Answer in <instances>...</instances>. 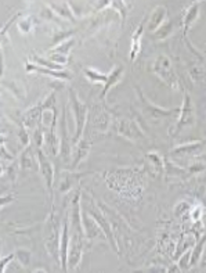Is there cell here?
Segmentation results:
<instances>
[{
    "instance_id": "6da1fadb",
    "label": "cell",
    "mask_w": 206,
    "mask_h": 273,
    "mask_svg": "<svg viewBox=\"0 0 206 273\" xmlns=\"http://www.w3.org/2000/svg\"><path fill=\"white\" fill-rule=\"evenodd\" d=\"M152 68H154L156 77L161 79L162 82L168 85L169 88H172L174 91H177L180 88L177 75H176V72L173 70V65H172L170 60L166 56H159L158 59L155 60Z\"/></svg>"
},
{
    "instance_id": "7a4b0ae2",
    "label": "cell",
    "mask_w": 206,
    "mask_h": 273,
    "mask_svg": "<svg viewBox=\"0 0 206 273\" xmlns=\"http://www.w3.org/2000/svg\"><path fill=\"white\" fill-rule=\"evenodd\" d=\"M69 98H71V107L72 111H73V115H75V121H76V137H75V142H77L80 139V136H82L84 124H86V119H87V108L77 98V96L73 91L69 93Z\"/></svg>"
},
{
    "instance_id": "3957f363",
    "label": "cell",
    "mask_w": 206,
    "mask_h": 273,
    "mask_svg": "<svg viewBox=\"0 0 206 273\" xmlns=\"http://www.w3.org/2000/svg\"><path fill=\"white\" fill-rule=\"evenodd\" d=\"M181 114L177 124H176V133L180 132L184 128L193 126L195 122V108H194V103L191 97L188 96V93H184V101H183V107H181Z\"/></svg>"
},
{
    "instance_id": "277c9868",
    "label": "cell",
    "mask_w": 206,
    "mask_h": 273,
    "mask_svg": "<svg viewBox=\"0 0 206 273\" xmlns=\"http://www.w3.org/2000/svg\"><path fill=\"white\" fill-rule=\"evenodd\" d=\"M168 15V8L165 6H158L152 10L148 20V29L151 32H155L159 26L165 22V18Z\"/></svg>"
},
{
    "instance_id": "5b68a950",
    "label": "cell",
    "mask_w": 206,
    "mask_h": 273,
    "mask_svg": "<svg viewBox=\"0 0 206 273\" xmlns=\"http://www.w3.org/2000/svg\"><path fill=\"white\" fill-rule=\"evenodd\" d=\"M198 17H200V1H195L193 6L188 7L187 11L183 15V26H184V38H186V40H187V33L190 26L193 25Z\"/></svg>"
},
{
    "instance_id": "8992f818",
    "label": "cell",
    "mask_w": 206,
    "mask_h": 273,
    "mask_svg": "<svg viewBox=\"0 0 206 273\" xmlns=\"http://www.w3.org/2000/svg\"><path fill=\"white\" fill-rule=\"evenodd\" d=\"M38 163H39V167H40V171H42V174H43V176H45L47 186H49V187H52L53 175H54V172H53V167H52V164L49 163V160L46 158L45 154H43L40 150L38 151Z\"/></svg>"
},
{
    "instance_id": "52a82bcc",
    "label": "cell",
    "mask_w": 206,
    "mask_h": 273,
    "mask_svg": "<svg viewBox=\"0 0 206 273\" xmlns=\"http://www.w3.org/2000/svg\"><path fill=\"white\" fill-rule=\"evenodd\" d=\"M108 6L114 7L116 11L122 15V20H125L128 8H126V4H125L123 0H98V1H97L96 10L97 11H100V10H103V8H105V7Z\"/></svg>"
},
{
    "instance_id": "ba28073f",
    "label": "cell",
    "mask_w": 206,
    "mask_h": 273,
    "mask_svg": "<svg viewBox=\"0 0 206 273\" xmlns=\"http://www.w3.org/2000/svg\"><path fill=\"white\" fill-rule=\"evenodd\" d=\"M69 237L71 234L68 233V223H64L63 226V233L60 236V254L63 258V268L67 269V258H68V246H69Z\"/></svg>"
},
{
    "instance_id": "9c48e42d",
    "label": "cell",
    "mask_w": 206,
    "mask_h": 273,
    "mask_svg": "<svg viewBox=\"0 0 206 273\" xmlns=\"http://www.w3.org/2000/svg\"><path fill=\"white\" fill-rule=\"evenodd\" d=\"M142 31H144V21L136 29L135 33H133V38H132V49H130V60L132 61H135L137 59V56L140 53V49H141Z\"/></svg>"
},
{
    "instance_id": "30bf717a",
    "label": "cell",
    "mask_w": 206,
    "mask_h": 273,
    "mask_svg": "<svg viewBox=\"0 0 206 273\" xmlns=\"http://www.w3.org/2000/svg\"><path fill=\"white\" fill-rule=\"evenodd\" d=\"M26 70H28V71L42 72V74H45V75H50V77H53V78L63 79V81H67V79L71 78V75H69V74H67V72L58 71V70H47V68H45V67H40V65L28 64L26 65Z\"/></svg>"
},
{
    "instance_id": "8fae6325",
    "label": "cell",
    "mask_w": 206,
    "mask_h": 273,
    "mask_svg": "<svg viewBox=\"0 0 206 273\" xmlns=\"http://www.w3.org/2000/svg\"><path fill=\"white\" fill-rule=\"evenodd\" d=\"M122 75H123L122 67H115V68L108 74V79H107V82L104 84V89H103V93H101V97H104V96L110 91L111 88H112V86H115V85L121 81Z\"/></svg>"
},
{
    "instance_id": "7c38bea8",
    "label": "cell",
    "mask_w": 206,
    "mask_h": 273,
    "mask_svg": "<svg viewBox=\"0 0 206 273\" xmlns=\"http://www.w3.org/2000/svg\"><path fill=\"white\" fill-rule=\"evenodd\" d=\"M119 133L123 135V136L129 137H137V136H142L141 132L138 130V128L136 126L135 122H132V121H122L121 124H119Z\"/></svg>"
},
{
    "instance_id": "4fadbf2b",
    "label": "cell",
    "mask_w": 206,
    "mask_h": 273,
    "mask_svg": "<svg viewBox=\"0 0 206 273\" xmlns=\"http://www.w3.org/2000/svg\"><path fill=\"white\" fill-rule=\"evenodd\" d=\"M86 77L90 79L91 82H100V84H105L108 79V74H103V72L97 71V70H91V68H86L84 70Z\"/></svg>"
},
{
    "instance_id": "5bb4252c",
    "label": "cell",
    "mask_w": 206,
    "mask_h": 273,
    "mask_svg": "<svg viewBox=\"0 0 206 273\" xmlns=\"http://www.w3.org/2000/svg\"><path fill=\"white\" fill-rule=\"evenodd\" d=\"M172 28H173V22L172 21H169V22H163L156 31H155V38L156 39H165L166 36L170 35L172 32Z\"/></svg>"
},
{
    "instance_id": "9a60e30c",
    "label": "cell",
    "mask_w": 206,
    "mask_h": 273,
    "mask_svg": "<svg viewBox=\"0 0 206 273\" xmlns=\"http://www.w3.org/2000/svg\"><path fill=\"white\" fill-rule=\"evenodd\" d=\"M17 26H18V29L22 33H29L33 28L32 17H31V15H26L24 18H21V20L17 22Z\"/></svg>"
},
{
    "instance_id": "2e32d148",
    "label": "cell",
    "mask_w": 206,
    "mask_h": 273,
    "mask_svg": "<svg viewBox=\"0 0 206 273\" xmlns=\"http://www.w3.org/2000/svg\"><path fill=\"white\" fill-rule=\"evenodd\" d=\"M73 42H75L73 39L67 40V42H64V43H61V46H60V47H54V49H53V52L61 53V54H65V56H68V53H69V50H71V47H72V45H73Z\"/></svg>"
},
{
    "instance_id": "e0dca14e",
    "label": "cell",
    "mask_w": 206,
    "mask_h": 273,
    "mask_svg": "<svg viewBox=\"0 0 206 273\" xmlns=\"http://www.w3.org/2000/svg\"><path fill=\"white\" fill-rule=\"evenodd\" d=\"M50 60H52L53 63L63 65V67L68 63V57H67L65 54H61V53H56V54H53L52 57H50Z\"/></svg>"
},
{
    "instance_id": "ac0fdd59",
    "label": "cell",
    "mask_w": 206,
    "mask_h": 273,
    "mask_svg": "<svg viewBox=\"0 0 206 273\" xmlns=\"http://www.w3.org/2000/svg\"><path fill=\"white\" fill-rule=\"evenodd\" d=\"M17 255H18V260L22 262V265H28L29 264V253H21V251H18Z\"/></svg>"
},
{
    "instance_id": "d6986e66",
    "label": "cell",
    "mask_w": 206,
    "mask_h": 273,
    "mask_svg": "<svg viewBox=\"0 0 206 273\" xmlns=\"http://www.w3.org/2000/svg\"><path fill=\"white\" fill-rule=\"evenodd\" d=\"M13 257L14 255H8V257H6V260H4V258L0 260V272H3V271L6 269V267L8 265V262L13 261Z\"/></svg>"
},
{
    "instance_id": "ffe728a7",
    "label": "cell",
    "mask_w": 206,
    "mask_h": 273,
    "mask_svg": "<svg viewBox=\"0 0 206 273\" xmlns=\"http://www.w3.org/2000/svg\"><path fill=\"white\" fill-rule=\"evenodd\" d=\"M201 211H202V208H201V207H197V208L194 209V215H193L194 221H198V219H200L201 215H202V212H201Z\"/></svg>"
},
{
    "instance_id": "44dd1931",
    "label": "cell",
    "mask_w": 206,
    "mask_h": 273,
    "mask_svg": "<svg viewBox=\"0 0 206 273\" xmlns=\"http://www.w3.org/2000/svg\"><path fill=\"white\" fill-rule=\"evenodd\" d=\"M194 1H198V0H194Z\"/></svg>"
}]
</instances>
